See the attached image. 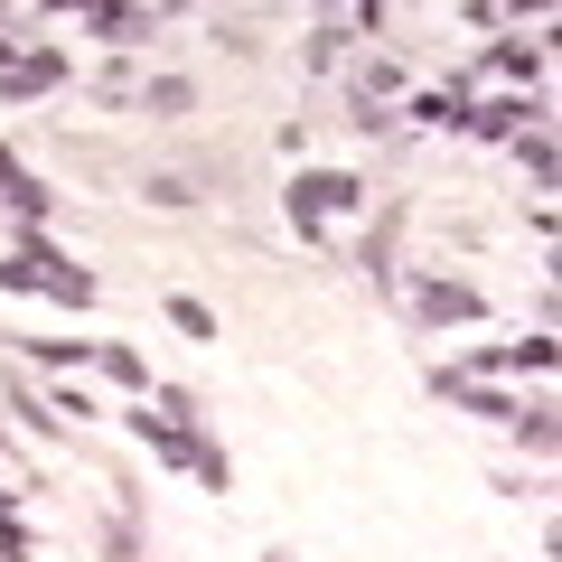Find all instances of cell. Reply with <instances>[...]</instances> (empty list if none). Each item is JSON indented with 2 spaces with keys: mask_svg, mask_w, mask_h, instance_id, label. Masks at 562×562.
Here are the masks:
<instances>
[{
  "mask_svg": "<svg viewBox=\"0 0 562 562\" xmlns=\"http://www.w3.org/2000/svg\"><path fill=\"white\" fill-rule=\"evenodd\" d=\"M347 198H357V179H301V188H291L301 216H328V206H347Z\"/></svg>",
  "mask_w": 562,
  "mask_h": 562,
  "instance_id": "cell-1",
  "label": "cell"
},
{
  "mask_svg": "<svg viewBox=\"0 0 562 562\" xmlns=\"http://www.w3.org/2000/svg\"><path fill=\"white\" fill-rule=\"evenodd\" d=\"M479 310V291H460V281H431V319H469Z\"/></svg>",
  "mask_w": 562,
  "mask_h": 562,
  "instance_id": "cell-2",
  "label": "cell"
},
{
  "mask_svg": "<svg viewBox=\"0 0 562 562\" xmlns=\"http://www.w3.org/2000/svg\"><path fill=\"white\" fill-rule=\"evenodd\" d=\"M85 29H103V38H140V29H150V20H140V10H94V20H85Z\"/></svg>",
  "mask_w": 562,
  "mask_h": 562,
  "instance_id": "cell-3",
  "label": "cell"
},
{
  "mask_svg": "<svg viewBox=\"0 0 562 562\" xmlns=\"http://www.w3.org/2000/svg\"><path fill=\"white\" fill-rule=\"evenodd\" d=\"M169 319H179L188 338H216V310H198V301H169Z\"/></svg>",
  "mask_w": 562,
  "mask_h": 562,
  "instance_id": "cell-4",
  "label": "cell"
},
{
  "mask_svg": "<svg viewBox=\"0 0 562 562\" xmlns=\"http://www.w3.org/2000/svg\"><path fill=\"white\" fill-rule=\"evenodd\" d=\"M0 188H10V150H0Z\"/></svg>",
  "mask_w": 562,
  "mask_h": 562,
  "instance_id": "cell-5",
  "label": "cell"
}]
</instances>
